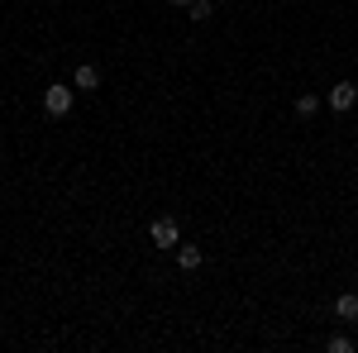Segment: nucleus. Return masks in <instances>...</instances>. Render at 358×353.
I'll return each instance as SVG.
<instances>
[{"instance_id":"423d86ee","label":"nucleus","mask_w":358,"mask_h":353,"mask_svg":"<svg viewBox=\"0 0 358 353\" xmlns=\"http://www.w3.org/2000/svg\"><path fill=\"white\" fill-rule=\"evenodd\" d=\"M334 315L339 320H358V291H344V296L334 301Z\"/></svg>"},{"instance_id":"9d476101","label":"nucleus","mask_w":358,"mask_h":353,"mask_svg":"<svg viewBox=\"0 0 358 353\" xmlns=\"http://www.w3.org/2000/svg\"><path fill=\"white\" fill-rule=\"evenodd\" d=\"M172 5H192V0H172Z\"/></svg>"},{"instance_id":"9b49d317","label":"nucleus","mask_w":358,"mask_h":353,"mask_svg":"<svg viewBox=\"0 0 358 353\" xmlns=\"http://www.w3.org/2000/svg\"><path fill=\"white\" fill-rule=\"evenodd\" d=\"M354 291H358V282H354Z\"/></svg>"},{"instance_id":"0eeeda50","label":"nucleus","mask_w":358,"mask_h":353,"mask_svg":"<svg viewBox=\"0 0 358 353\" xmlns=\"http://www.w3.org/2000/svg\"><path fill=\"white\" fill-rule=\"evenodd\" d=\"M325 349H330V353H354L358 344L349 339V334H330V339H325Z\"/></svg>"},{"instance_id":"f257e3e1","label":"nucleus","mask_w":358,"mask_h":353,"mask_svg":"<svg viewBox=\"0 0 358 353\" xmlns=\"http://www.w3.org/2000/svg\"><path fill=\"white\" fill-rule=\"evenodd\" d=\"M72 91H77V86H48V91H43V110H48V115H53V120H62V115H72Z\"/></svg>"},{"instance_id":"7ed1b4c3","label":"nucleus","mask_w":358,"mask_h":353,"mask_svg":"<svg viewBox=\"0 0 358 353\" xmlns=\"http://www.w3.org/2000/svg\"><path fill=\"white\" fill-rule=\"evenodd\" d=\"M354 101H358V86L354 82H334L330 86V106L334 110H354Z\"/></svg>"},{"instance_id":"1a4fd4ad","label":"nucleus","mask_w":358,"mask_h":353,"mask_svg":"<svg viewBox=\"0 0 358 353\" xmlns=\"http://www.w3.org/2000/svg\"><path fill=\"white\" fill-rule=\"evenodd\" d=\"M315 110H320V96H315V91L296 96V115H315Z\"/></svg>"},{"instance_id":"20e7f679","label":"nucleus","mask_w":358,"mask_h":353,"mask_svg":"<svg viewBox=\"0 0 358 353\" xmlns=\"http://www.w3.org/2000/svg\"><path fill=\"white\" fill-rule=\"evenodd\" d=\"M72 86H77V91H96V86H101V67H96V62H82V67L72 72Z\"/></svg>"},{"instance_id":"6e6552de","label":"nucleus","mask_w":358,"mask_h":353,"mask_svg":"<svg viewBox=\"0 0 358 353\" xmlns=\"http://www.w3.org/2000/svg\"><path fill=\"white\" fill-rule=\"evenodd\" d=\"M187 15H192L196 24H206V20H210L215 10H210V0H192V5H187Z\"/></svg>"},{"instance_id":"f03ea898","label":"nucleus","mask_w":358,"mask_h":353,"mask_svg":"<svg viewBox=\"0 0 358 353\" xmlns=\"http://www.w3.org/2000/svg\"><path fill=\"white\" fill-rule=\"evenodd\" d=\"M148 234H153V244H158V248H177V244H182V224H177L172 215H158Z\"/></svg>"},{"instance_id":"39448f33","label":"nucleus","mask_w":358,"mask_h":353,"mask_svg":"<svg viewBox=\"0 0 358 353\" xmlns=\"http://www.w3.org/2000/svg\"><path fill=\"white\" fill-rule=\"evenodd\" d=\"M177 263H182V268H187V272H196V268H201V263H206V253H201V248H196V244H177Z\"/></svg>"}]
</instances>
